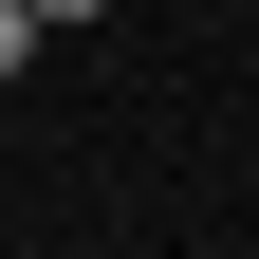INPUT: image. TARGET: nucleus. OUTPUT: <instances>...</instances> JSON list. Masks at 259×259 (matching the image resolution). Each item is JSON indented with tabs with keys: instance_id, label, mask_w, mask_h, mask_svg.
Instances as JSON below:
<instances>
[{
	"instance_id": "1",
	"label": "nucleus",
	"mask_w": 259,
	"mask_h": 259,
	"mask_svg": "<svg viewBox=\"0 0 259 259\" xmlns=\"http://www.w3.org/2000/svg\"><path fill=\"white\" fill-rule=\"evenodd\" d=\"M19 74H37V0H0V93H19Z\"/></svg>"
},
{
	"instance_id": "2",
	"label": "nucleus",
	"mask_w": 259,
	"mask_h": 259,
	"mask_svg": "<svg viewBox=\"0 0 259 259\" xmlns=\"http://www.w3.org/2000/svg\"><path fill=\"white\" fill-rule=\"evenodd\" d=\"M56 19H111V0H37V37H56Z\"/></svg>"
}]
</instances>
